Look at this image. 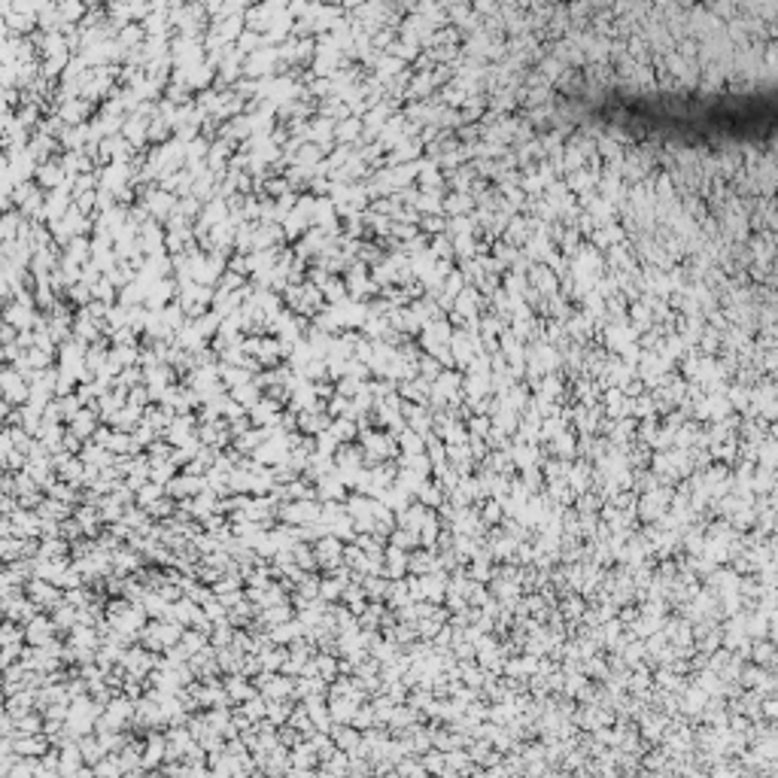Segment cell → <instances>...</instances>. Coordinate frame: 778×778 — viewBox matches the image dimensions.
I'll return each instance as SVG.
<instances>
[{
  "label": "cell",
  "mask_w": 778,
  "mask_h": 778,
  "mask_svg": "<svg viewBox=\"0 0 778 778\" xmlns=\"http://www.w3.org/2000/svg\"><path fill=\"white\" fill-rule=\"evenodd\" d=\"M4 322L13 325V329H25V325H31V310L25 307L22 299H15L13 304L4 307Z\"/></svg>",
  "instance_id": "obj_2"
},
{
  "label": "cell",
  "mask_w": 778,
  "mask_h": 778,
  "mask_svg": "<svg viewBox=\"0 0 778 778\" xmlns=\"http://www.w3.org/2000/svg\"><path fill=\"white\" fill-rule=\"evenodd\" d=\"M37 177H40V182H49V186H52V182H58V168H55V165H43Z\"/></svg>",
  "instance_id": "obj_3"
},
{
  "label": "cell",
  "mask_w": 778,
  "mask_h": 778,
  "mask_svg": "<svg viewBox=\"0 0 778 778\" xmlns=\"http://www.w3.org/2000/svg\"><path fill=\"white\" fill-rule=\"evenodd\" d=\"M0 392H4V401H9V405H22L27 396L25 374L15 368H0Z\"/></svg>",
  "instance_id": "obj_1"
}]
</instances>
